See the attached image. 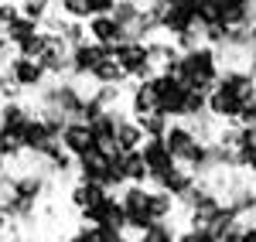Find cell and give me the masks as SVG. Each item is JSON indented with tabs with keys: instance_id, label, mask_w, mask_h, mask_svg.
<instances>
[{
	"instance_id": "6da1fadb",
	"label": "cell",
	"mask_w": 256,
	"mask_h": 242,
	"mask_svg": "<svg viewBox=\"0 0 256 242\" xmlns=\"http://www.w3.org/2000/svg\"><path fill=\"white\" fill-rule=\"evenodd\" d=\"M171 72H174L188 89L212 92L218 85V79H222V58H218V51L212 44H198V48L181 51V58H178V65Z\"/></svg>"
},
{
	"instance_id": "7a4b0ae2",
	"label": "cell",
	"mask_w": 256,
	"mask_h": 242,
	"mask_svg": "<svg viewBox=\"0 0 256 242\" xmlns=\"http://www.w3.org/2000/svg\"><path fill=\"white\" fill-rule=\"evenodd\" d=\"M62 147H65V154H72L76 161L89 157V154L96 150V133H92V123L68 120V123H65V130H62Z\"/></svg>"
},
{
	"instance_id": "3957f363",
	"label": "cell",
	"mask_w": 256,
	"mask_h": 242,
	"mask_svg": "<svg viewBox=\"0 0 256 242\" xmlns=\"http://www.w3.org/2000/svg\"><path fill=\"white\" fill-rule=\"evenodd\" d=\"M242 106H246V102L239 99L232 89H226V85H216V89L208 92V116H212V120H218L222 126H226V123H229V126H232V123H239Z\"/></svg>"
},
{
	"instance_id": "277c9868",
	"label": "cell",
	"mask_w": 256,
	"mask_h": 242,
	"mask_svg": "<svg viewBox=\"0 0 256 242\" xmlns=\"http://www.w3.org/2000/svg\"><path fill=\"white\" fill-rule=\"evenodd\" d=\"M164 143H168L171 157H174L178 164H184L188 157H192V150H195L202 140L195 137V130H192L184 120H174L171 126H168V133H164Z\"/></svg>"
},
{
	"instance_id": "5b68a950",
	"label": "cell",
	"mask_w": 256,
	"mask_h": 242,
	"mask_svg": "<svg viewBox=\"0 0 256 242\" xmlns=\"http://www.w3.org/2000/svg\"><path fill=\"white\" fill-rule=\"evenodd\" d=\"M86 34H89V41H96V44H102V48H116V44L126 41V31H123V24H120L113 14L92 17L89 24H86Z\"/></svg>"
},
{
	"instance_id": "8992f818",
	"label": "cell",
	"mask_w": 256,
	"mask_h": 242,
	"mask_svg": "<svg viewBox=\"0 0 256 242\" xmlns=\"http://www.w3.org/2000/svg\"><path fill=\"white\" fill-rule=\"evenodd\" d=\"M106 195H113V191H106L102 184H89V181H72L68 184V205H72L79 215L86 208H92L96 202H102Z\"/></svg>"
},
{
	"instance_id": "52a82bcc",
	"label": "cell",
	"mask_w": 256,
	"mask_h": 242,
	"mask_svg": "<svg viewBox=\"0 0 256 242\" xmlns=\"http://www.w3.org/2000/svg\"><path fill=\"white\" fill-rule=\"evenodd\" d=\"M89 82H92V89H120V85L126 82V72L120 68V61L113 58V55H106V58L89 72Z\"/></svg>"
},
{
	"instance_id": "ba28073f",
	"label": "cell",
	"mask_w": 256,
	"mask_h": 242,
	"mask_svg": "<svg viewBox=\"0 0 256 242\" xmlns=\"http://www.w3.org/2000/svg\"><path fill=\"white\" fill-rule=\"evenodd\" d=\"M140 154H144V161H147V167H150V181L158 178V174H164V171H171L174 167V157H171V150H168V143L164 140H147L144 147H140Z\"/></svg>"
},
{
	"instance_id": "9c48e42d",
	"label": "cell",
	"mask_w": 256,
	"mask_h": 242,
	"mask_svg": "<svg viewBox=\"0 0 256 242\" xmlns=\"http://www.w3.org/2000/svg\"><path fill=\"white\" fill-rule=\"evenodd\" d=\"M147 143V133H144V126H140L134 116H123L116 126V150L120 154H134Z\"/></svg>"
},
{
	"instance_id": "30bf717a",
	"label": "cell",
	"mask_w": 256,
	"mask_h": 242,
	"mask_svg": "<svg viewBox=\"0 0 256 242\" xmlns=\"http://www.w3.org/2000/svg\"><path fill=\"white\" fill-rule=\"evenodd\" d=\"M147 215H150V222H174V219H178V202L168 195V191L150 188V205H147Z\"/></svg>"
},
{
	"instance_id": "8fae6325",
	"label": "cell",
	"mask_w": 256,
	"mask_h": 242,
	"mask_svg": "<svg viewBox=\"0 0 256 242\" xmlns=\"http://www.w3.org/2000/svg\"><path fill=\"white\" fill-rule=\"evenodd\" d=\"M123 174H126V184H150V167L140 150L123 154Z\"/></svg>"
},
{
	"instance_id": "7c38bea8",
	"label": "cell",
	"mask_w": 256,
	"mask_h": 242,
	"mask_svg": "<svg viewBox=\"0 0 256 242\" xmlns=\"http://www.w3.org/2000/svg\"><path fill=\"white\" fill-rule=\"evenodd\" d=\"M58 0H20V17H28V20H34V24H44L48 20V10L55 7Z\"/></svg>"
},
{
	"instance_id": "4fadbf2b",
	"label": "cell",
	"mask_w": 256,
	"mask_h": 242,
	"mask_svg": "<svg viewBox=\"0 0 256 242\" xmlns=\"http://www.w3.org/2000/svg\"><path fill=\"white\" fill-rule=\"evenodd\" d=\"M178 236H181V229L174 222H154L137 242H178Z\"/></svg>"
},
{
	"instance_id": "5bb4252c",
	"label": "cell",
	"mask_w": 256,
	"mask_h": 242,
	"mask_svg": "<svg viewBox=\"0 0 256 242\" xmlns=\"http://www.w3.org/2000/svg\"><path fill=\"white\" fill-rule=\"evenodd\" d=\"M242 232H246V222H236L232 229H226L218 236V242H242Z\"/></svg>"
},
{
	"instance_id": "9a60e30c",
	"label": "cell",
	"mask_w": 256,
	"mask_h": 242,
	"mask_svg": "<svg viewBox=\"0 0 256 242\" xmlns=\"http://www.w3.org/2000/svg\"><path fill=\"white\" fill-rule=\"evenodd\" d=\"M14 229V219H10V212H7V205H0V236H7Z\"/></svg>"
},
{
	"instance_id": "2e32d148",
	"label": "cell",
	"mask_w": 256,
	"mask_h": 242,
	"mask_svg": "<svg viewBox=\"0 0 256 242\" xmlns=\"http://www.w3.org/2000/svg\"><path fill=\"white\" fill-rule=\"evenodd\" d=\"M242 242H256V225H246V232H242Z\"/></svg>"
},
{
	"instance_id": "e0dca14e",
	"label": "cell",
	"mask_w": 256,
	"mask_h": 242,
	"mask_svg": "<svg viewBox=\"0 0 256 242\" xmlns=\"http://www.w3.org/2000/svg\"><path fill=\"white\" fill-rule=\"evenodd\" d=\"M7 242H28V239H24V236H10Z\"/></svg>"
},
{
	"instance_id": "ac0fdd59",
	"label": "cell",
	"mask_w": 256,
	"mask_h": 242,
	"mask_svg": "<svg viewBox=\"0 0 256 242\" xmlns=\"http://www.w3.org/2000/svg\"><path fill=\"white\" fill-rule=\"evenodd\" d=\"M0 106H4V89H0Z\"/></svg>"
},
{
	"instance_id": "d6986e66",
	"label": "cell",
	"mask_w": 256,
	"mask_h": 242,
	"mask_svg": "<svg viewBox=\"0 0 256 242\" xmlns=\"http://www.w3.org/2000/svg\"><path fill=\"white\" fill-rule=\"evenodd\" d=\"M0 65H4V55H0Z\"/></svg>"
},
{
	"instance_id": "ffe728a7",
	"label": "cell",
	"mask_w": 256,
	"mask_h": 242,
	"mask_svg": "<svg viewBox=\"0 0 256 242\" xmlns=\"http://www.w3.org/2000/svg\"><path fill=\"white\" fill-rule=\"evenodd\" d=\"M126 242H137V239H126Z\"/></svg>"
}]
</instances>
